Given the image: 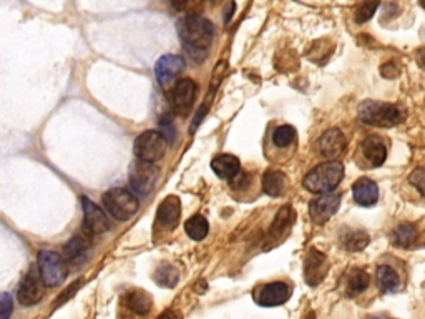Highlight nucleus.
<instances>
[{"instance_id":"a211bd4d","label":"nucleus","mask_w":425,"mask_h":319,"mask_svg":"<svg viewBox=\"0 0 425 319\" xmlns=\"http://www.w3.org/2000/svg\"><path fill=\"white\" fill-rule=\"evenodd\" d=\"M181 215V203L178 196H168L161 201V205L158 206L156 220L161 227L173 229L180 222Z\"/></svg>"},{"instance_id":"6e6552de","label":"nucleus","mask_w":425,"mask_h":319,"mask_svg":"<svg viewBox=\"0 0 425 319\" xmlns=\"http://www.w3.org/2000/svg\"><path fill=\"white\" fill-rule=\"evenodd\" d=\"M82 210H83V233L87 237H98L110 229V222H108L105 211L100 206L93 203L90 198L82 196Z\"/></svg>"},{"instance_id":"2eb2a0df","label":"nucleus","mask_w":425,"mask_h":319,"mask_svg":"<svg viewBox=\"0 0 425 319\" xmlns=\"http://www.w3.org/2000/svg\"><path fill=\"white\" fill-rule=\"evenodd\" d=\"M319 153L326 160H335L344 153L348 141L339 129H330L319 139Z\"/></svg>"},{"instance_id":"c85d7f7f","label":"nucleus","mask_w":425,"mask_h":319,"mask_svg":"<svg viewBox=\"0 0 425 319\" xmlns=\"http://www.w3.org/2000/svg\"><path fill=\"white\" fill-rule=\"evenodd\" d=\"M171 7L186 16H200L205 6V0H170Z\"/></svg>"},{"instance_id":"aec40b11","label":"nucleus","mask_w":425,"mask_h":319,"mask_svg":"<svg viewBox=\"0 0 425 319\" xmlns=\"http://www.w3.org/2000/svg\"><path fill=\"white\" fill-rule=\"evenodd\" d=\"M326 274H328V259L324 254L311 249L308 258H306V279L311 286H316L323 281Z\"/></svg>"},{"instance_id":"39448f33","label":"nucleus","mask_w":425,"mask_h":319,"mask_svg":"<svg viewBox=\"0 0 425 319\" xmlns=\"http://www.w3.org/2000/svg\"><path fill=\"white\" fill-rule=\"evenodd\" d=\"M38 274H41L43 286L57 288L68 276V266L62 254L43 249L38 254Z\"/></svg>"},{"instance_id":"ddd939ff","label":"nucleus","mask_w":425,"mask_h":319,"mask_svg":"<svg viewBox=\"0 0 425 319\" xmlns=\"http://www.w3.org/2000/svg\"><path fill=\"white\" fill-rule=\"evenodd\" d=\"M43 296V283L41 274L37 273L36 268H32L31 271L26 274V278L22 279L21 286L17 289V299L18 303L23 306H33L41 301Z\"/></svg>"},{"instance_id":"ea45409f","label":"nucleus","mask_w":425,"mask_h":319,"mask_svg":"<svg viewBox=\"0 0 425 319\" xmlns=\"http://www.w3.org/2000/svg\"><path fill=\"white\" fill-rule=\"evenodd\" d=\"M374 319H377V318H374Z\"/></svg>"},{"instance_id":"393cba45","label":"nucleus","mask_w":425,"mask_h":319,"mask_svg":"<svg viewBox=\"0 0 425 319\" xmlns=\"http://www.w3.org/2000/svg\"><path fill=\"white\" fill-rule=\"evenodd\" d=\"M417 227L412 223H402L394 229L392 243L399 248H410L417 242Z\"/></svg>"},{"instance_id":"412c9836","label":"nucleus","mask_w":425,"mask_h":319,"mask_svg":"<svg viewBox=\"0 0 425 319\" xmlns=\"http://www.w3.org/2000/svg\"><path fill=\"white\" fill-rule=\"evenodd\" d=\"M211 168H212V171H215L216 175L220 176V178L231 180V178H235V176L240 173L241 163H240V160L236 158L235 155L225 153V155H218V156H216V158H212Z\"/></svg>"},{"instance_id":"f3484780","label":"nucleus","mask_w":425,"mask_h":319,"mask_svg":"<svg viewBox=\"0 0 425 319\" xmlns=\"http://www.w3.org/2000/svg\"><path fill=\"white\" fill-rule=\"evenodd\" d=\"M360 150H362L364 160L367 161L370 168H377V166H382L385 158H387V146L379 136L370 135L362 141L360 145Z\"/></svg>"},{"instance_id":"cd10ccee","label":"nucleus","mask_w":425,"mask_h":319,"mask_svg":"<svg viewBox=\"0 0 425 319\" xmlns=\"http://www.w3.org/2000/svg\"><path fill=\"white\" fill-rule=\"evenodd\" d=\"M296 144V129L291 125H279L273 131V145L278 150L291 148Z\"/></svg>"},{"instance_id":"a878e982","label":"nucleus","mask_w":425,"mask_h":319,"mask_svg":"<svg viewBox=\"0 0 425 319\" xmlns=\"http://www.w3.org/2000/svg\"><path fill=\"white\" fill-rule=\"evenodd\" d=\"M185 232L191 239L201 242V239H205L208 233H210V223H208V220L203 217V215H193L185 223Z\"/></svg>"},{"instance_id":"58836bf2","label":"nucleus","mask_w":425,"mask_h":319,"mask_svg":"<svg viewBox=\"0 0 425 319\" xmlns=\"http://www.w3.org/2000/svg\"><path fill=\"white\" fill-rule=\"evenodd\" d=\"M420 6H422L425 9V0H420Z\"/></svg>"},{"instance_id":"9b49d317","label":"nucleus","mask_w":425,"mask_h":319,"mask_svg":"<svg viewBox=\"0 0 425 319\" xmlns=\"http://www.w3.org/2000/svg\"><path fill=\"white\" fill-rule=\"evenodd\" d=\"M90 239L92 238L87 237L85 233L75 234V237L68 239L65 247L62 249V258L65 259L67 266L78 268L82 266V264H85L88 256H90V248H92Z\"/></svg>"},{"instance_id":"0eeeda50","label":"nucleus","mask_w":425,"mask_h":319,"mask_svg":"<svg viewBox=\"0 0 425 319\" xmlns=\"http://www.w3.org/2000/svg\"><path fill=\"white\" fill-rule=\"evenodd\" d=\"M160 178V170L155 163L136 160L130 170V186L136 195L146 196L155 190Z\"/></svg>"},{"instance_id":"4468645a","label":"nucleus","mask_w":425,"mask_h":319,"mask_svg":"<svg viewBox=\"0 0 425 319\" xmlns=\"http://www.w3.org/2000/svg\"><path fill=\"white\" fill-rule=\"evenodd\" d=\"M339 206H340V195L326 193V195H321L319 198L311 201L309 215L314 223L323 225L334 217L335 211L339 210Z\"/></svg>"},{"instance_id":"b1692460","label":"nucleus","mask_w":425,"mask_h":319,"mask_svg":"<svg viewBox=\"0 0 425 319\" xmlns=\"http://www.w3.org/2000/svg\"><path fill=\"white\" fill-rule=\"evenodd\" d=\"M369 274L367 271L360 268H353L345 276V286H348V293L350 296H357V294L364 293L369 288Z\"/></svg>"},{"instance_id":"bb28decb","label":"nucleus","mask_w":425,"mask_h":319,"mask_svg":"<svg viewBox=\"0 0 425 319\" xmlns=\"http://www.w3.org/2000/svg\"><path fill=\"white\" fill-rule=\"evenodd\" d=\"M153 278H155V283L158 286L161 288H175L178 281H180V271L173 266V264H168V263H163L160 266L156 268L155 274H153Z\"/></svg>"},{"instance_id":"f03ea898","label":"nucleus","mask_w":425,"mask_h":319,"mask_svg":"<svg viewBox=\"0 0 425 319\" xmlns=\"http://www.w3.org/2000/svg\"><path fill=\"white\" fill-rule=\"evenodd\" d=\"M357 114L362 124L379 126V129H392V126L402 124L405 117L404 110L399 105L377 100H365L360 103Z\"/></svg>"},{"instance_id":"5701e85b","label":"nucleus","mask_w":425,"mask_h":319,"mask_svg":"<svg viewBox=\"0 0 425 319\" xmlns=\"http://www.w3.org/2000/svg\"><path fill=\"white\" fill-rule=\"evenodd\" d=\"M375 279H377V286L385 293H395L400 288V276L389 264H380V266H377Z\"/></svg>"},{"instance_id":"7c9ffc66","label":"nucleus","mask_w":425,"mask_h":319,"mask_svg":"<svg viewBox=\"0 0 425 319\" xmlns=\"http://www.w3.org/2000/svg\"><path fill=\"white\" fill-rule=\"evenodd\" d=\"M369 244V234L365 232H353L345 238V248L350 252H360Z\"/></svg>"},{"instance_id":"dca6fc26","label":"nucleus","mask_w":425,"mask_h":319,"mask_svg":"<svg viewBox=\"0 0 425 319\" xmlns=\"http://www.w3.org/2000/svg\"><path fill=\"white\" fill-rule=\"evenodd\" d=\"M122 306L125 308L127 311L135 314V316L143 318L151 311L153 299L150 294H148L146 291H143V289H130V291H127L125 294H123Z\"/></svg>"},{"instance_id":"4be33fe9","label":"nucleus","mask_w":425,"mask_h":319,"mask_svg":"<svg viewBox=\"0 0 425 319\" xmlns=\"http://www.w3.org/2000/svg\"><path fill=\"white\" fill-rule=\"evenodd\" d=\"M263 190L269 196H281L288 188V176L279 170H268L263 175Z\"/></svg>"},{"instance_id":"f704fd0d","label":"nucleus","mask_w":425,"mask_h":319,"mask_svg":"<svg viewBox=\"0 0 425 319\" xmlns=\"http://www.w3.org/2000/svg\"><path fill=\"white\" fill-rule=\"evenodd\" d=\"M231 188H248L251 185V176L249 173H244V171L240 170V173L231 178Z\"/></svg>"},{"instance_id":"473e14b6","label":"nucleus","mask_w":425,"mask_h":319,"mask_svg":"<svg viewBox=\"0 0 425 319\" xmlns=\"http://www.w3.org/2000/svg\"><path fill=\"white\" fill-rule=\"evenodd\" d=\"M14 311V299L9 293H0V319H11Z\"/></svg>"},{"instance_id":"f8f14e48","label":"nucleus","mask_w":425,"mask_h":319,"mask_svg":"<svg viewBox=\"0 0 425 319\" xmlns=\"http://www.w3.org/2000/svg\"><path fill=\"white\" fill-rule=\"evenodd\" d=\"M289 298L291 286L283 281L263 284V286H259L254 293V301L258 303L259 306L264 308L281 306V304H284Z\"/></svg>"},{"instance_id":"e433bc0d","label":"nucleus","mask_w":425,"mask_h":319,"mask_svg":"<svg viewBox=\"0 0 425 319\" xmlns=\"http://www.w3.org/2000/svg\"><path fill=\"white\" fill-rule=\"evenodd\" d=\"M158 319H181V316L176 311H173V309H168L161 316H158Z\"/></svg>"},{"instance_id":"9d476101","label":"nucleus","mask_w":425,"mask_h":319,"mask_svg":"<svg viewBox=\"0 0 425 319\" xmlns=\"http://www.w3.org/2000/svg\"><path fill=\"white\" fill-rule=\"evenodd\" d=\"M185 70V60L180 55H163L155 63V75L163 90H170Z\"/></svg>"},{"instance_id":"2f4dec72","label":"nucleus","mask_w":425,"mask_h":319,"mask_svg":"<svg viewBox=\"0 0 425 319\" xmlns=\"http://www.w3.org/2000/svg\"><path fill=\"white\" fill-rule=\"evenodd\" d=\"M291 222H293V211H291L289 206H284V208L279 211L278 217H276V222L273 223V232L276 234H281L286 229V227H289Z\"/></svg>"},{"instance_id":"6ab92c4d","label":"nucleus","mask_w":425,"mask_h":319,"mask_svg":"<svg viewBox=\"0 0 425 319\" xmlns=\"http://www.w3.org/2000/svg\"><path fill=\"white\" fill-rule=\"evenodd\" d=\"M353 195L357 205L372 206L379 201V186L374 180L362 176L353 185Z\"/></svg>"},{"instance_id":"f257e3e1","label":"nucleus","mask_w":425,"mask_h":319,"mask_svg":"<svg viewBox=\"0 0 425 319\" xmlns=\"http://www.w3.org/2000/svg\"><path fill=\"white\" fill-rule=\"evenodd\" d=\"M176 31L190 57L196 62H201L208 55L212 37H215L212 23L201 16H185L178 21Z\"/></svg>"},{"instance_id":"7ed1b4c3","label":"nucleus","mask_w":425,"mask_h":319,"mask_svg":"<svg viewBox=\"0 0 425 319\" xmlns=\"http://www.w3.org/2000/svg\"><path fill=\"white\" fill-rule=\"evenodd\" d=\"M344 178V166L340 161L330 160L314 166L308 175L304 176V188L311 193L326 195L333 193Z\"/></svg>"},{"instance_id":"c756f323","label":"nucleus","mask_w":425,"mask_h":319,"mask_svg":"<svg viewBox=\"0 0 425 319\" xmlns=\"http://www.w3.org/2000/svg\"><path fill=\"white\" fill-rule=\"evenodd\" d=\"M380 0H364L362 4H360L357 11H355V22L357 23H364L370 21V18L374 17L375 11H377Z\"/></svg>"},{"instance_id":"423d86ee","label":"nucleus","mask_w":425,"mask_h":319,"mask_svg":"<svg viewBox=\"0 0 425 319\" xmlns=\"http://www.w3.org/2000/svg\"><path fill=\"white\" fill-rule=\"evenodd\" d=\"M166 136L156 130L143 131L141 135L136 136L135 145H133V151H135L136 158L148 161V163H156L158 160H161L166 153Z\"/></svg>"},{"instance_id":"72a5a7b5","label":"nucleus","mask_w":425,"mask_h":319,"mask_svg":"<svg viewBox=\"0 0 425 319\" xmlns=\"http://www.w3.org/2000/svg\"><path fill=\"white\" fill-rule=\"evenodd\" d=\"M409 181L420 191V193H422V196L425 198V168H424V166H420V168L414 170L412 175L409 176Z\"/></svg>"},{"instance_id":"20e7f679","label":"nucleus","mask_w":425,"mask_h":319,"mask_svg":"<svg viewBox=\"0 0 425 319\" xmlns=\"http://www.w3.org/2000/svg\"><path fill=\"white\" fill-rule=\"evenodd\" d=\"M103 206H105L107 213L113 217L118 222H128L136 215L138 208H140V201L130 190L120 188H110L102 195Z\"/></svg>"},{"instance_id":"1a4fd4ad","label":"nucleus","mask_w":425,"mask_h":319,"mask_svg":"<svg viewBox=\"0 0 425 319\" xmlns=\"http://www.w3.org/2000/svg\"><path fill=\"white\" fill-rule=\"evenodd\" d=\"M198 95V85L191 78H181L171 88V107L178 115L185 117L191 112Z\"/></svg>"},{"instance_id":"c9c22d12","label":"nucleus","mask_w":425,"mask_h":319,"mask_svg":"<svg viewBox=\"0 0 425 319\" xmlns=\"http://www.w3.org/2000/svg\"><path fill=\"white\" fill-rule=\"evenodd\" d=\"M80 286H82V281H77V283H73L70 288H68V289H65V291H63V293L60 294V298H58V299H57L55 306H60V304H62V303H65V301H67V299H70V298L73 296V294H75V291H77V289H78V288H80Z\"/></svg>"},{"instance_id":"4c0bfd02","label":"nucleus","mask_w":425,"mask_h":319,"mask_svg":"<svg viewBox=\"0 0 425 319\" xmlns=\"http://www.w3.org/2000/svg\"><path fill=\"white\" fill-rule=\"evenodd\" d=\"M235 9H236V6H235V2H230L228 4V9H226L225 11V22H230V18H231V16H233V12H235Z\"/></svg>"}]
</instances>
